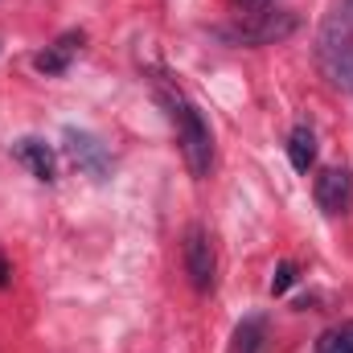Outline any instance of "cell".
<instances>
[{
	"label": "cell",
	"instance_id": "cell-1",
	"mask_svg": "<svg viewBox=\"0 0 353 353\" xmlns=\"http://www.w3.org/2000/svg\"><path fill=\"white\" fill-rule=\"evenodd\" d=\"M161 99H165V107H169V119L176 123V144H181V157H185L189 173L205 176L210 173V161H214V136H210L201 111H197L181 90H176V94L169 90V94H161Z\"/></svg>",
	"mask_w": 353,
	"mask_h": 353
},
{
	"label": "cell",
	"instance_id": "cell-2",
	"mask_svg": "<svg viewBox=\"0 0 353 353\" xmlns=\"http://www.w3.org/2000/svg\"><path fill=\"white\" fill-rule=\"evenodd\" d=\"M316 66L333 87L353 90V21L341 8L329 12L316 33Z\"/></svg>",
	"mask_w": 353,
	"mask_h": 353
},
{
	"label": "cell",
	"instance_id": "cell-3",
	"mask_svg": "<svg viewBox=\"0 0 353 353\" xmlns=\"http://www.w3.org/2000/svg\"><path fill=\"white\" fill-rule=\"evenodd\" d=\"M296 12L288 8H255L247 17H239V25H226L222 37L230 46H271V41H283L296 33Z\"/></svg>",
	"mask_w": 353,
	"mask_h": 353
},
{
	"label": "cell",
	"instance_id": "cell-4",
	"mask_svg": "<svg viewBox=\"0 0 353 353\" xmlns=\"http://www.w3.org/2000/svg\"><path fill=\"white\" fill-rule=\"evenodd\" d=\"M185 271H189V283L197 292L214 288V247H210V234L201 226H189V234H185Z\"/></svg>",
	"mask_w": 353,
	"mask_h": 353
},
{
	"label": "cell",
	"instance_id": "cell-5",
	"mask_svg": "<svg viewBox=\"0 0 353 353\" xmlns=\"http://www.w3.org/2000/svg\"><path fill=\"white\" fill-rule=\"evenodd\" d=\"M66 152H70V161L90 176H107L111 173V152H107V144H99L90 132H74V128H66Z\"/></svg>",
	"mask_w": 353,
	"mask_h": 353
},
{
	"label": "cell",
	"instance_id": "cell-6",
	"mask_svg": "<svg viewBox=\"0 0 353 353\" xmlns=\"http://www.w3.org/2000/svg\"><path fill=\"white\" fill-rule=\"evenodd\" d=\"M350 197H353V173L350 169L333 165V169H325V173L316 176V205H321L325 214H345V210H350Z\"/></svg>",
	"mask_w": 353,
	"mask_h": 353
},
{
	"label": "cell",
	"instance_id": "cell-7",
	"mask_svg": "<svg viewBox=\"0 0 353 353\" xmlns=\"http://www.w3.org/2000/svg\"><path fill=\"white\" fill-rule=\"evenodd\" d=\"M12 157H17V161H21L33 176H37V181H58V157H54V148H50L46 140L25 136V140H17V144H12Z\"/></svg>",
	"mask_w": 353,
	"mask_h": 353
},
{
	"label": "cell",
	"instance_id": "cell-8",
	"mask_svg": "<svg viewBox=\"0 0 353 353\" xmlns=\"http://www.w3.org/2000/svg\"><path fill=\"white\" fill-rule=\"evenodd\" d=\"M83 46V33H62L46 54H37L33 58V66L41 70V74H62L66 66H70V58H74V50Z\"/></svg>",
	"mask_w": 353,
	"mask_h": 353
},
{
	"label": "cell",
	"instance_id": "cell-9",
	"mask_svg": "<svg viewBox=\"0 0 353 353\" xmlns=\"http://www.w3.org/2000/svg\"><path fill=\"white\" fill-rule=\"evenodd\" d=\"M288 161H292L296 173H308L316 165V132L308 123L292 128V136H288Z\"/></svg>",
	"mask_w": 353,
	"mask_h": 353
},
{
	"label": "cell",
	"instance_id": "cell-10",
	"mask_svg": "<svg viewBox=\"0 0 353 353\" xmlns=\"http://www.w3.org/2000/svg\"><path fill=\"white\" fill-rule=\"evenodd\" d=\"M316 353H353V321L325 329L321 341H316Z\"/></svg>",
	"mask_w": 353,
	"mask_h": 353
},
{
	"label": "cell",
	"instance_id": "cell-11",
	"mask_svg": "<svg viewBox=\"0 0 353 353\" xmlns=\"http://www.w3.org/2000/svg\"><path fill=\"white\" fill-rule=\"evenodd\" d=\"M259 337H263V321H259V316L243 321V325H239V333H234L239 353H259Z\"/></svg>",
	"mask_w": 353,
	"mask_h": 353
},
{
	"label": "cell",
	"instance_id": "cell-12",
	"mask_svg": "<svg viewBox=\"0 0 353 353\" xmlns=\"http://www.w3.org/2000/svg\"><path fill=\"white\" fill-rule=\"evenodd\" d=\"M292 283H296V267H292V263H279V267H275V275H271V296H283Z\"/></svg>",
	"mask_w": 353,
	"mask_h": 353
},
{
	"label": "cell",
	"instance_id": "cell-13",
	"mask_svg": "<svg viewBox=\"0 0 353 353\" xmlns=\"http://www.w3.org/2000/svg\"><path fill=\"white\" fill-rule=\"evenodd\" d=\"M12 283V263L4 259V251H0V288H8Z\"/></svg>",
	"mask_w": 353,
	"mask_h": 353
},
{
	"label": "cell",
	"instance_id": "cell-14",
	"mask_svg": "<svg viewBox=\"0 0 353 353\" xmlns=\"http://www.w3.org/2000/svg\"><path fill=\"white\" fill-rule=\"evenodd\" d=\"M345 17L353 21V0H345Z\"/></svg>",
	"mask_w": 353,
	"mask_h": 353
},
{
	"label": "cell",
	"instance_id": "cell-15",
	"mask_svg": "<svg viewBox=\"0 0 353 353\" xmlns=\"http://www.w3.org/2000/svg\"><path fill=\"white\" fill-rule=\"evenodd\" d=\"M239 4H243V8H251V4H259V0H239Z\"/></svg>",
	"mask_w": 353,
	"mask_h": 353
}]
</instances>
